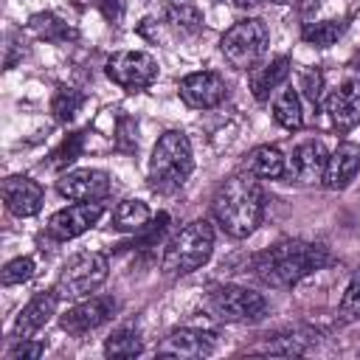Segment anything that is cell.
Returning a JSON list of instances; mask_svg holds the SVG:
<instances>
[{
  "label": "cell",
  "mask_w": 360,
  "mask_h": 360,
  "mask_svg": "<svg viewBox=\"0 0 360 360\" xmlns=\"http://www.w3.org/2000/svg\"><path fill=\"white\" fill-rule=\"evenodd\" d=\"M211 211L228 236L245 239L259 228L264 217V191L253 174H231L214 191Z\"/></svg>",
  "instance_id": "1"
},
{
  "label": "cell",
  "mask_w": 360,
  "mask_h": 360,
  "mask_svg": "<svg viewBox=\"0 0 360 360\" xmlns=\"http://www.w3.org/2000/svg\"><path fill=\"white\" fill-rule=\"evenodd\" d=\"M329 262L326 248L301 242V239H284L273 248L253 256V273L270 284V287H292L312 270H321Z\"/></svg>",
  "instance_id": "2"
},
{
  "label": "cell",
  "mask_w": 360,
  "mask_h": 360,
  "mask_svg": "<svg viewBox=\"0 0 360 360\" xmlns=\"http://www.w3.org/2000/svg\"><path fill=\"white\" fill-rule=\"evenodd\" d=\"M191 172H194V158L188 138L177 129L163 132L149 158V186L158 194H174L177 188L186 186Z\"/></svg>",
  "instance_id": "3"
},
{
  "label": "cell",
  "mask_w": 360,
  "mask_h": 360,
  "mask_svg": "<svg viewBox=\"0 0 360 360\" xmlns=\"http://www.w3.org/2000/svg\"><path fill=\"white\" fill-rule=\"evenodd\" d=\"M214 253V228L208 219H191L177 231V236L166 245L163 253V273L169 276H188L202 267Z\"/></svg>",
  "instance_id": "4"
},
{
  "label": "cell",
  "mask_w": 360,
  "mask_h": 360,
  "mask_svg": "<svg viewBox=\"0 0 360 360\" xmlns=\"http://www.w3.org/2000/svg\"><path fill=\"white\" fill-rule=\"evenodd\" d=\"M107 273H110L107 256H101L96 250H82L62 264L56 284H53V292L59 298H68V301L87 298L90 292H96L107 281Z\"/></svg>",
  "instance_id": "5"
},
{
  "label": "cell",
  "mask_w": 360,
  "mask_h": 360,
  "mask_svg": "<svg viewBox=\"0 0 360 360\" xmlns=\"http://www.w3.org/2000/svg\"><path fill=\"white\" fill-rule=\"evenodd\" d=\"M267 45H270V28L259 17L233 22L219 39V51H222L225 62L236 70H250L264 56Z\"/></svg>",
  "instance_id": "6"
},
{
  "label": "cell",
  "mask_w": 360,
  "mask_h": 360,
  "mask_svg": "<svg viewBox=\"0 0 360 360\" xmlns=\"http://www.w3.org/2000/svg\"><path fill=\"white\" fill-rule=\"evenodd\" d=\"M205 309L228 323L242 321H259L267 312V298L256 290L239 287V284H219L205 295Z\"/></svg>",
  "instance_id": "7"
},
{
  "label": "cell",
  "mask_w": 360,
  "mask_h": 360,
  "mask_svg": "<svg viewBox=\"0 0 360 360\" xmlns=\"http://www.w3.org/2000/svg\"><path fill=\"white\" fill-rule=\"evenodd\" d=\"M107 76L118 87L138 93L158 79V62L146 51H118L107 59Z\"/></svg>",
  "instance_id": "8"
},
{
  "label": "cell",
  "mask_w": 360,
  "mask_h": 360,
  "mask_svg": "<svg viewBox=\"0 0 360 360\" xmlns=\"http://www.w3.org/2000/svg\"><path fill=\"white\" fill-rule=\"evenodd\" d=\"M329 124L338 132H349L360 124V65L323 98Z\"/></svg>",
  "instance_id": "9"
},
{
  "label": "cell",
  "mask_w": 360,
  "mask_h": 360,
  "mask_svg": "<svg viewBox=\"0 0 360 360\" xmlns=\"http://www.w3.org/2000/svg\"><path fill=\"white\" fill-rule=\"evenodd\" d=\"M115 312V298L110 295H87V298H79L70 309L62 312L59 318V326L70 335H87L98 326H104Z\"/></svg>",
  "instance_id": "10"
},
{
  "label": "cell",
  "mask_w": 360,
  "mask_h": 360,
  "mask_svg": "<svg viewBox=\"0 0 360 360\" xmlns=\"http://www.w3.org/2000/svg\"><path fill=\"white\" fill-rule=\"evenodd\" d=\"M177 93H180L186 107L211 110V107H217V104H222L228 98V84L214 70H197V73H188V76L180 79Z\"/></svg>",
  "instance_id": "11"
},
{
  "label": "cell",
  "mask_w": 360,
  "mask_h": 360,
  "mask_svg": "<svg viewBox=\"0 0 360 360\" xmlns=\"http://www.w3.org/2000/svg\"><path fill=\"white\" fill-rule=\"evenodd\" d=\"M326 160H329V152L323 146V141H301L292 155H290V163H287V172L284 177L290 183H298V186H312V183H321L323 180V172H326Z\"/></svg>",
  "instance_id": "12"
},
{
  "label": "cell",
  "mask_w": 360,
  "mask_h": 360,
  "mask_svg": "<svg viewBox=\"0 0 360 360\" xmlns=\"http://www.w3.org/2000/svg\"><path fill=\"white\" fill-rule=\"evenodd\" d=\"M110 174L101 169H73L56 180L62 197L76 202H101L110 194Z\"/></svg>",
  "instance_id": "13"
},
{
  "label": "cell",
  "mask_w": 360,
  "mask_h": 360,
  "mask_svg": "<svg viewBox=\"0 0 360 360\" xmlns=\"http://www.w3.org/2000/svg\"><path fill=\"white\" fill-rule=\"evenodd\" d=\"M104 214V205L101 202H76V205H68L62 211H56L51 219H48V233L59 242H68V239H76L82 236L84 231H90Z\"/></svg>",
  "instance_id": "14"
},
{
  "label": "cell",
  "mask_w": 360,
  "mask_h": 360,
  "mask_svg": "<svg viewBox=\"0 0 360 360\" xmlns=\"http://www.w3.org/2000/svg\"><path fill=\"white\" fill-rule=\"evenodd\" d=\"M217 349V335L208 329H174L169 338L160 343L158 354L160 357H208Z\"/></svg>",
  "instance_id": "15"
},
{
  "label": "cell",
  "mask_w": 360,
  "mask_h": 360,
  "mask_svg": "<svg viewBox=\"0 0 360 360\" xmlns=\"http://www.w3.org/2000/svg\"><path fill=\"white\" fill-rule=\"evenodd\" d=\"M3 202L14 217H34L42 208V186L25 174L3 180Z\"/></svg>",
  "instance_id": "16"
},
{
  "label": "cell",
  "mask_w": 360,
  "mask_h": 360,
  "mask_svg": "<svg viewBox=\"0 0 360 360\" xmlns=\"http://www.w3.org/2000/svg\"><path fill=\"white\" fill-rule=\"evenodd\" d=\"M357 172H360V146L352 141H343V143H338V149L326 160L323 186L340 191L357 177Z\"/></svg>",
  "instance_id": "17"
},
{
  "label": "cell",
  "mask_w": 360,
  "mask_h": 360,
  "mask_svg": "<svg viewBox=\"0 0 360 360\" xmlns=\"http://www.w3.org/2000/svg\"><path fill=\"white\" fill-rule=\"evenodd\" d=\"M56 292H37L22 309H20V315H17V321H14V335L17 338H31V335H37L48 321H51V315L56 312Z\"/></svg>",
  "instance_id": "18"
},
{
  "label": "cell",
  "mask_w": 360,
  "mask_h": 360,
  "mask_svg": "<svg viewBox=\"0 0 360 360\" xmlns=\"http://www.w3.org/2000/svg\"><path fill=\"white\" fill-rule=\"evenodd\" d=\"M290 56H276L270 62H264L262 68H250V93L259 101H267L290 76Z\"/></svg>",
  "instance_id": "19"
},
{
  "label": "cell",
  "mask_w": 360,
  "mask_h": 360,
  "mask_svg": "<svg viewBox=\"0 0 360 360\" xmlns=\"http://www.w3.org/2000/svg\"><path fill=\"white\" fill-rule=\"evenodd\" d=\"M245 172L259 180H278L287 172V158L276 146H256L245 155Z\"/></svg>",
  "instance_id": "20"
},
{
  "label": "cell",
  "mask_w": 360,
  "mask_h": 360,
  "mask_svg": "<svg viewBox=\"0 0 360 360\" xmlns=\"http://www.w3.org/2000/svg\"><path fill=\"white\" fill-rule=\"evenodd\" d=\"M149 219H152V211L143 200H124L112 211V228L121 233H138L149 225Z\"/></svg>",
  "instance_id": "21"
},
{
  "label": "cell",
  "mask_w": 360,
  "mask_h": 360,
  "mask_svg": "<svg viewBox=\"0 0 360 360\" xmlns=\"http://www.w3.org/2000/svg\"><path fill=\"white\" fill-rule=\"evenodd\" d=\"M166 22L180 34H194L202 28V14L194 6V0H163Z\"/></svg>",
  "instance_id": "22"
},
{
  "label": "cell",
  "mask_w": 360,
  "mask_h": 360,
  "mask_svg": "<svg viewBox=\"0 0 360 360\" xmlns=\"http://www.w3.org/2000/svg\"><path fill=\"white\" fill-rule=\"evenodd\" d=\"M273 118L284 127V129H301L304 124V107H301V96L295 87H284L273 96Z\"/></svg>",
  "instance_id": "23"
},
{
  "label": "cell",
  "mask_w": 360,
  "mask_h": 360,
  "mask_svg": "<svg viewBox=\"0 0 360 360\" xmlns=\"http://www.w3.org/2000/svg\"><path fill=\"white\" fill-rule=\"evenodd\" d=\"M343 31H346L343 20H321V22H307L301 37H304V42H309L315 48H329L343 37Z\"/></svg>",
  "instance_id": "24"
},
{
  "label": "cell",
  "mask_w": 360,
  "mask_h": 360,
  "mask_svg": "<svg viewBox=\"0 0 360 360\" xmlns=\"http://www.w3.org/2000/svg\"><path fill=\"white\" fill-rule=\"evenodd\" d=\"M141 349H143L141 335L135 329H129V326L115 329L104 343V354L107 357H135V354H141Z\"/></svg>",
  "instance_id": "25"
},
{
  "label": "cell",
  "mask_w": 360,
  "mask_h": 360,
  "mask_svg": "<svg viewBox=\"0 0 360 360\" xmlns=\"http://www.w3.org/2000/svg\"><path fill=\"white\" fill-rule=\"evenodd\" d=\"M312 338H309V332H301V329H295V332H287V335H276L267 346H262L259 352H270V354H301V352H307V343H309Z\"/></svg>",
  "instance_id": "26"
},
{
  "label": "cell",
  "mask_w": 360,
  "mask_h": 360,
  "mask_svg": "<svg viewBox=\"0 0 360 360\" xmlns=\"http://www.w3.org/2000/svg\"><path fill=\"white\" fill-rule=\"evenodd\" d=\"M82 104H84V96H82L79 90H73V87H59L56 96H53V101H51V110H53V115H56L59 121H70V118L82 110Z\"/></svg>",
  "instance_id": "27"
},
{
  "label": "cell",
  "mask_w": 360,
  "mask_h": 360,
  "mask_svg": "<svg viewBox=\"0 0 360 360\" xmlns=\"http://www.w3.org/2000/svg\"><path fill=\"white\" fill-rule=\"evenodd\" d=\"M31 28L45 37V39H53V42H62V39H70L73 37V28H68L62 20H56L53 14H37L31 17Z\"/></svg>",
  "instance_id": "28"
},
{
  "label": "cell",
  "mask_w": 360,
  "mask_h": 360,
  "mask_svg": "<svg viewBox=\"0 0 360 360\" xmlns=\"http://www.w3.org/2000/svg\"><path fill=\"white\" fill-rule=\"evenodd\" d=\"M82 143H84V132L68 135V138L59 143V149H53V155H51V169H65L68 163H73V160L79 158V152H82Z\"/></svg>",
  "instance_id": "29"
},
{
  "label": "cell",
  "mask_w": 360,
  "mask_h": 360,
  "mask_svg": "<svg viewBox=\"0 0 360 360\" xmlns=\"http://www.w3.org/2000/svg\"><path fill=\"white\" fill-rule=\"evenodd\" d=\"M34 259L31 256H20V259H11L6 267H3V284L6 287H11V284H22V281H28L31 276H34Z\"/></svg>",
  "instance_id": "30"
},
{
  "label": "cell",
  "mask_w": 360,
  "mask_h": 360,
  "mask_svg": "<svg viewBox=\"0 0 360 360\" xmlns=\"http://www.w3.org/2000/svg\"><path fill=\"white\" fill-rule=\"evenodd\" d=\"M340 318L343 321H354L360 318V270L352 276L346 292H343V301H340Z\"/></svg>",
  "instance_id": "31"
},
{
  "label": "cell",
  "mask_w": 360,
  "mask_h": 360,
  "mask_svg": "<svg viewBox=\"0 0 360 360\" xmlns=\"http://www.w3.org/2000/svg\"><path fill=\"white\" fill-rule=\"evenodd\" d=\"M45 352L42 340H31V338H17V343L6 352V360H37Z\"/></svg>",
  "instance_id": "32"
},
{
  "label": "cell",
  "mask_w": 360,
  "mask_h": 360,
  "mask_svg": "<svg viewBox=\"0 0 360 360\" xmlns=\"http://www.w3.org/2000/svg\"><path fill=\"white\" fill-rule=\"evenodd\" d=\"M301 82H304V90H307V96H309V101L318 107L321 101H323V76H321V70H304L301 73Z\"/></svg>",
  "instance_id": "33"
},
{
  "label": "cell",
  "mask_w": 360,
  "mask_h": 360,
  "mask_svg": "<svg viewBox=\"0 0 360 360\" xmlns=\"http://www.w3.org/2000/svg\"><path fill=\"white\" fill-rule=\"evenodd\" d=\"M98 6H101V11H104L107 20L118 22V20L124 17V6H127V0H98Z\"/></svg>",
  "instance_id": "34"
},
{
  "label": "cell",
  "mask_w": 360,
  "mask_h": 360,
  "mask_svg": "<svg viewBox=\"0 0 360 360\" xmlns=\"http://www.w3.org/2000/svg\"><path fill=\"white\" fill-rule=\"evenodd\" d=\"M231 3H233L236 8H256L262 0H231Z\"/></svg>",
  "instance_id": "35"
},
{
  "label": "cell",
  "mask_w": 360,
  "mask_h": 360,
  "mask_svg": "<svg viewBox=\"0 0 360 360\" xmlns=\"http://www.w3.org/2000/svg\"><path fill=\"white\" fill-rule=\"evenodd\" d=\"M270 3H295V0H270Z\"/></svg>",
  "instance_id": "36"
}]
</instances>
